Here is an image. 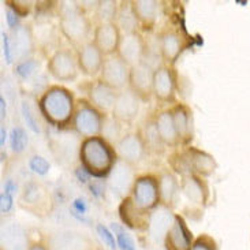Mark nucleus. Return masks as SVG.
I'll return each mask as SVG.
<instances>
[{"label": "nucleus", "mask_w": 250, "mask_h": 250, "mask_svg": "<svg viewBox=\"0 0 250 250\" xmlns=\"http://www.w3.org/2000/svg\"><path fill=\"white\" fill-rule=\"evenodd\" d=\"M75 96L61 83L49 85L39 97V111L44 121L55 128L70 127L75 111Z\"/></svg>", "instance_id": "obj_1"}, {"label": "nucleus", "mask_w": 250, "mask_h": 250, "mask_svg": "<svg viewBox=\"0 0 250 250\" xmlns=\"http://www.w3.org/2000/svg\"><path fill=\"white\" fill-rule=\"evenodd\" d=\"M78 160L80 166L92 178L105 179L118 162V155L111 142L97 135L81 140L78 145Z\"/></svg>", "instance_id": "obj_2"}, {"label": "nucleus", "mask_w": 250, "mask_h": 250, "mask_svg": "<svg viewBox=\"0 0 250 250\" xmlns=\"http://www.w3.org/2000/svg\"><path fill=\"white\" fill-rule=\"evenodd\" d=\"M59 8V30L68 44L75 49L90 41L92 20L86 8L78 1H61Z\"/></svg>", "instance_id": "obj_3"}, {"label": "nucleus", "mask_w": 250, "mask_h": 250, "mask_svg": "<svg viewBox=\"0 0 250 250\" xmlns=\"http://www.w3.org/2000/svg\"><path fill=\"white\" fill-rule=\"evenodd\" d=\"M18 205L34 216L47 217L54 210L55 201L52 193L44 183L30 179L21 189Z\"/></svg>", "instance_id": "obj_4"}, {"label": "nucleus", "mask_w": 250, "mask_h": 250, "mask_svg": "<svg viewBox=\"0 0 250 250\" xmlns=\"http://www.w3.org/2000/svg\"><path fill=\"white\" fill-rule=\"evenodd\" d=\"M105 116L99 109L95 108L86 97L77 100L73 121L70 125L71 131L80 138H92L102 135L103 125L105 121Z\"/></svg>", "instance_id": "obj_5"}, {"label": "nucleus", "mask_w": 250, "mask_h": 250, "mask_svg": "<svg viewBox=\"0 0 250 250\" xmlns=\"http://www.w3.org/2000/svg\"><path fill=\"white\" fill-rule=\"evenodd\" d=\"M47 73L55 81L61 83L74 82L80 75V67L74 49L66 47L55 49L48 58Z\"/></svg>", "instance_id": "obj_6"}, {"label": "nucleus", "mask_w": 250, "mask_h": 250, "mask_svg": "<svg viewBox=\"0 0 250 250\" xmlns=\"http://www.w3.org/2000/svg\"><path fill=\"white\" fill-rule=\"evenodd\" d=\"M133 203L142 210L153 212L160 207L159 176L155 174H142L137 176L130 191Z\"/></svg>", "instance_id": "obj_7"}, {"label": "nucleus", "mask_w": 250, "mask_h": 250, "mask_svg": "<svg viewBox=\"0 0 250 250\" xmlns=\"http://www.w3.org/2000/svg\"><path fill=\"white\" fill-rule=\"evenodd\" d=\"M178 92V74L175 68L167 64H159L155 67L153 75V99L160 104H171L176 102Z\"/></svg>", "instance_id": "obj_8"}, {"label": "nucleus", "mask_w": 250, "mask_h": 250, "mask_svg": "<svg viewBox=\"0 0 250 250\" xmlns=\"http://www.w3.org/2000/svg\"><path fill=\"white\" fill-rule=\"evenodd\" d=\"M114 146H115L118 159L128 163L130 166H133L135 168L148 156L146 146H145L144 140H142V137L138 130L125 133L121 137V140L116 142Z\"/></svg>", "instance_id": "obj_9"}, {"label": "nucleus", "mask_w": 250, "mask_h": 250, "mask_svg": "<svg viewBox=\"0 0 250 250\" xmlns=\"http://www.w3.org/2000/svg\"><path fill=\"white\" fill-rule=\"evenodd\" d=\"M130 68L131 67L123 59H121V56L118 54L105 56L99 80H102L104 83H107L112 89L121 92V90L127 89L128 86Z\"/></svg>", "instance_id": "obj_10"}, {"label": "nucleus", "mask_w": 250, "mask_h": 250, "mask_svg": "<svg viewBox=\"0 0 250 250\" xmlns=\"http://www.w3.org/2000/svg\"><path fill=\"white\" fill-rule=\"evenodd\" d=\"M153 75L155 68L146 62L138 63L130 68L127 88L141 102H150V99L153 97Z\"/></svg>", "instance_id": "obj_11"}, {"label": "nucleus", "mask_w": 250, "mask_h": 250, "mask_svg": "<svg viewBox=\"0 0 250 250\" xmlns=\"http://www.w3.org/2000/svg\"><path fill=\"white\" fill-rule=\"evenodd\" d=\"M193 232L182 215L174 213V220L163 238V245L166 250H191L194 244Z\"/></svg>", "instance_id": "obj_12"}, {"label": "nucleus", "mask_w": 250, "mask_h": 250, "mask_svg": "<svg viewBox=\"0 0 250 250\" xmlns=\"http://www.w3.org/2000/svg\"><path fill=\"white\" fill-rule=\"evenodd\" d=\"M10 40L13 45L15 63L33 58L37 49V37L30 25L21 23L20 26L10 30Z\"/></svg>", "instance_id": "obj_13"}, {"label": "nucleus", "mask_w": 250, "mask_h": 250, "mask_svg": "<svg viewBox=\"0 0 250 250\" xmlns=\"http://www.w3.org/2000/svg\"><path fill=\"white\" fill-rule=\"evenodd\" d=\"M86 99L88 102L97 108L104 115H111L114 105H115L116 97H118V90L108 86L107 83H104L102 80H93L86 83Z\"/></svg>", "instance_id": "obj_14"}, {"label": "nucleus", "mask_w": 250, "mask_h": 250, "mask_svg": "<svg viewBox=\"0 0 250 250\" xmlns=\"http://www.w3.org/2000/svg\"><path fill=\"white\" fill-rule=\"evenodd\" d=\"M49 250H96L93 241L78 231L61 230L47 238Z\"/></svg>", "instance_id": "obj_15"}, {"label": "nucleus", "mask_w": 250, "mask_h": 250, "mask_svg": "<svg viewBox=\"0 0 250 250\" xmlns=\"http://www.w3.org/2000/svg\"><path fill=\"white\" fill-rule=\"evenodd\" d=\"M181 194L189 203L205 208L210 198L208 181L204 176L196 175V174L181 176Z\"/></svg>", "instance_id": "obj_16"}, {"label": "nucleus", "mask_w": 250, "mask_h": 250, "mask_svg": "<svg viewBox=\"0 0 250 250\" xmlns=\"http://www.w3.org/2000/svg\"><path fill=\"white\" fill-rule=\"evenodd\" d=\"M137 176L138 175L135 174V167L118 159L111 174L107 178V183H108L109 189L112 190L116 196L125 198L130 196V191L133 189Z\"/></svg>", "instance_id": "obj_17"}, {"label": "nucleus", "mask_w": 250, "mask_h": 250, "mask_svg": "<svg viewBox=\"0 0 250 250\" xmlns=\"http://www.w3.org/2000/svg\"><path fill=\"white\" fill-rule=\"evenodd\" d=\"M75 54H77L78 67H80L81 74L89 78H95L97 75H100L105 56L93 41H88L80 48H77Z\"/></svg>", "instance_id": "obj_18"}, {"label": "nucleus", "mask_w": 250, "mask_h": 250, "mask_svg": "<svg viewBox=\"0 0 250 250\" xmlns=\"http://www.w3.org/2000/svg\"><path fill=\"white\" fill-rule=\"evenodd\" d=\"M116 54L119 55L121 59L126 62L130 67L145 62L146 42H145L144 36L140 32L122 34Z\"/></svg>", "instance_id": "obj_19"}, {"label": "nucleus", "mask_w": 250, "mask_h": 250, "mask_svg": "<svg viewBox=\"0 0 250 250\" xmlns=\"http://www.w3.org/2000/svg\"><path fill=\"white\" fill-rule=\"evenodd\" d=\"M157 48L162 58V63L174 67V64L185 49V41L182 36L174 29H164L157 37Z\"/></svg>", "instance_id": "obj_20"}, {"label": "nucleus", "mask_w": 250, "mask_h": 250, "mask_svg": "<svg viewBox=\"0 0 250 250\" xmlns=\"http://www.w3.org/2000/svg\"><path fill=\"white\" fill-rule=\"evenodd\" d=\"M171 115L174 119L176 133L181 141V146L186 148L191 145L194 138V119H193V111L188 104L185 103H175L169 107Z\"/></svg>", "instance_id": "obj_21"}, {"label": "nucleus", "mask_w": 250, "mask_h": 250, "mask_svg": "<svg viewBox=\"0 0 250 250\" xmlns=\"http://www.w3.org/2000/svg\"><path fill=\"white\" fill-rule=\"evenodd\" d=\"M140 108L141 100L127 88L118 93L111 116L122 125H131L140 114Z\"/></svg>", "instance_id": "obj_22"}, {"label": "nucleus", "mask_w": 250, "mask_h": 250, "mask_svg": "<svg viewBox=\"0 0 250 250\" xmlns=\"http://www.w3.org/2000/svg\"><path fill=\"white\" fill-rule=\"evenodd\" d=\"M118 212H119V217H121L122 223L128 229L135 231L149 230L152 213L140 209L133 203L130 196L122 198V201L119 204V208H118Z\"/></svg>", "instance_id": "obj_23"}, {"label": "nucleus", "mask_w": 250, "mask_h": 250, "mask_svg": "<svg viewBox=\"0 0 250 250\" xmlns=\"http://www.w3.org/2000/svg\"><path fill=\"white\" fill-rule=\"evenodd\" d=\"M122 32L116 23H100L95 25L92 41L102 51L104 56H111L118 52Z\"/></svg>", "instance_id": "obj_24"}, {"label": "nucleus", "mask_w": 250, "mask_h": 250, "mask_svg": "<svg viewBox=\"0 0 250 250\" xmlns=\"http://www.w3.org/2000/svg\"><path fill=\"white\" fill-rule=\"evenodd\" d=\"M183 150H185L186 157H188V163H189L191 174L207 178L216 171L217 162L210 153L205 152L203 149L191 146V145L183 148Z\"/></svg>", "instance_id": "obj_25"}, {"label": "nucleus", "mask_w": 250, "mask_h": 250, "mask_svg": "<svg viewBox=\"0 0 250 250\" xmlns=\"http://www.w3.org/2000/svg\"><path fill=\"white\" fill-rule=\"evenodd\" d=\"M159 176V190H160V205L167 209H174V207L181 196V181H178L175 172L164 169Z\"/></svg>", "instance_id": "obj_26"}, {"label": "nucleus", "mask_w": 250, "mask_h": 250, "mask_svg": "<svg viewBox=\"0 0 250 250\" xmlns=\"http://www.w3.org/2000/svg\"><path fill=\"white\" fill-rule=\"evenodd\" d=\"M131 6L140 23V29L149 32L156 26L160 14V3L156 0H131Z\"/></svg>", "instance_id": "obj_27"}, {"label": "nucleus", "mask_w": 250, "mask_h": 250, "mask_svg": "<svg viewBox=\"0 0 250 250\" xmlns=\"http://www.w3.org/2000/svg\"><path fill=\"white\" fill-rule=\"evenodd\" d=\"M153 118H155L157 133L160 135L163 144L166 145V148L175 149L178 146H181V141H179V137H178V133H176L174 119H172L169 108L162 109V111L156 112Z\"/></svg>", "instance_id": "obj_28"}, {"label": "nucleus", "mask_w": 250, "mask_h": 250, "mask_svg": "<svg viewBox=\"0 0 250 250\" xmlns=\"http://www.w3.org/2000/svg\"><path fill=\"white\" fill-rule=\"evenodd\" d=\"M1 250H27V231L20 223H8L1 229Z\"/></svg>", "instance_id": "obj_29"}, {"label": "nucleus", "mask_w": 250, "mask_h": 250, "mask_svg": "<svg viewBox=\"0 0 250 250\" xmlns=\"http://www.w3.org/2000/svg\"><path fill=\"white\" fill-rule=\"evenodd\" d=\"M137 130L140 131L142 140H144V144H145L146 150H148V155H162L163 152L166 150V145L163 144L162 138L157 133L153 116L145 119L142 126H140Z\"/></svg>", "instance_id": "obj_30"}, {"label": "nucleus", "mask_w": 250, "mask_h": 250, "mask_svg": "<svg viewBox=\"0 0 250 250\" xmlns=\"http://www.w3.org/2000/svg\"><path fill=\"white\" fill-rule=\"evenodd\" d=\"M115 23L121 29L122 34L138 32L140 23H138V20H137L133 6H131V0L119 1V10H118Z\"/></svg>", "instance_id": "obj_31"}, {"label": "nucleus", "mask_w": 250, "mask_h": 250, "mask_svg": "<svg viewBox=\"0 0 250 250\" xmlns=\"http://www.w3.org/2000/svg\"><path fill=\"white\" fill-rule=\"evenodd\" d=\"M119 10V1L115 0H102L97 1L93 10V21L96 25L100 23H115Z\"/></svg>", "instance_id": "obj_32"}, {"label": "nucleus", "mask_w": 250, "mask_h": 250, "mask_svg": "<svg viewBox=\"0 0 250 250\" xmlns=\"http://www.w3.org/2000/svg\"><path fill=\"white\" fill-rule=\"evenodd\" d=\"M40 71V61L36 58H29L25 61L17 62L14 64V74L21 82L30 81Z\"/></svg>", "instance_id": "obj_33"}, {"label": "nucleus", "mask_w": 250, "mask_h": 250, "mask_svg": "<svg viewBox=\"0 0 250 250\" xmlns=\"http://www.w3.org/2000/svg\"><path fill=\"white\" fill-rule=\"evenodd\" d=\"M122 123L118 122L111 115H107L105 121H104V125H103L102 137H104L112 145H115L116 142L121 140V137L125 134V133H122Z\"/></svg>", "instance_id": "obj_34"}, {"label": "nucleus", "mask_w": 250, "mask_h": 250, "mask_svg": "<svg viewBox=\"0 0 250 250\" xmlns=\"http://www.w3.org/2000/svg\"><path fill=\"white\" fill-rule=\"evenodd\" d=\"M10 145H11V150L15 155H21L23 153V150L27 146V134L25 128L21 126H15L11 130L10 134Z\"/></svg>", "instance_id": "obj_35"}, {"label": "nucleus", "mask_w": 250, "mask_h": 250, "mask_svg": "<svg viewBox=\"0 0 250 250\" xmlns=\"http://www.w3.org/2000/svg\"><path fill=\"white\" fill-rule=\"evenodd\" d=\"M112 231L115 234L116 238V244H118V248L121 250H137L135 248L134 241L131 235L128 234L127 231L125 230V227L121 226V224H112Z\"/></svg>", "instance_id": "obj_36"}, {"label": "nucleus", "mask_w": 250, "mask_h": 250, "mask_svg": "<svg viewBox=\"0 0 250 250\" xmlns=\"http://www.w3.org/2000/svg\"><path fill=\"white\" fill-rule=\"evenodd\" d=\"M27 166H29V168H30L32 172L40 176L47 175L48 172H49V168H51V164L48 163L47 159L40 155L32 156L29 159V162H27Z\"/></svg>", "instance_id": "obj_37"}, {"label": "nucleus", "mask_w": 250, "mask_h": 250, "mask_svg": "<svg viewBox=\"0 0 250 250\" xmlns=\"http://www.w3.org/2000/svg\"><path fill=\"white\" fill-rule=\"evenodd\" d=\"M96 231H97L99 237L103 239V242L107 245L109 249L116 250L118 244H116V238H115V234H114V231L109 230L108 227H107V226H104L103 223H99L97 226H96Z\"/></svg>", "instance_id": "obj_38"}, {"label": "nucleus", "mask_w": 250, "mask_h": 250, "mask_svg": "<svg viewBox=\"0 0 250 250\" xmlns=\"http://www.w3.org/2000/svg\"><path fill=\"white\" fill-rule=\"evenodd\" d=\"M191 250H219L216 241L208 234H201L194 239Z\"/></svg>", "instance_id": "obj_39"}, {"label": "nucleus", "mask_w": 250, "mask_h": 250, "mask_svg": "<svg viewBox=\"0 0 250 250\" xmlns=\"http://www.w3.org/2000/svg\"><path fill=\"white\" fill-rule=\"evenodd\" d=\"M22 114H23L25 122L29 126V128H32L34 133H39L40 131L39 123L36 121V116L33 115V112H32V109H30V107H29V104L26 102L22 103Z\"/></svg>", "instance_id": "obj_40"}, {"label": "nucleus", "mask_w": 250, "mask_h": 250, "mask_svg": "<svg viewBox=\"0 0 250 250\" xmlns=\"http://www.w3.org/2000/svg\"><path fill=\"white\" fill-rule=\"evenodd\" d=\"M6 4H8L10 7H13L21 18H22V17H27V15L30 14L32 7H33V3H32V1H6Z\"/></svg>", "instance_id": "obj_41"}, {"label": "nucleus", "mask_w": 250, "mask_h": 250, "mask_svg": "<svg viewBox=\"0 0 250 250\" xmlns=\"http://www.w3.org/2000/svg\"><path fill=\"white\" fill-rule=\"evenodd\" d=\"M1 44H3V55L7 63H13L14 62V52L13 45H11V40H10V33L3 32L1 34Z\"/></svg>", "instance_id": "obj_42"}, {"label": "nucleus", "mask_w": 250, "mask_h": 250, "mask_svg": "<svg viewBox=\"0 0 250 250\" xmlns=\"http://www.w3.org/2000/svg\"><path fill=\"white\" fill-rule=\"evenodd\" d=\"M20 15L17 14V11L14 10L13 7H10L8 4H6V21H7V25L10 27V30H13L17 26H20L21 22H20Z\"/></svg>", "instance_id": "obj_43"}, {"label": "nucleus", "mask_w": 250, "mask_h": 250, "mask_svg": "<svg viewBox=\"0 0 250 250\" xmlns=\"http://www.w3.org/2000/svg\"><path fill=\"white\" fill-rule=\"evenodd\" d=\"M13 205H14L13 194H8V193H6V191H3V193H1V196H0V210H1V213H3V215L8 213L10 210L13 209Z\"/></svg>", "instance_id": "obj_44"}, {"label": "nucleus", "mask_w": 250, "mask_h": 250, "mask_svg": "<svg viewBox=\"0 0 250 250\" xmlns=\"http://www.w3.org/2000/svg\"><path fill=\"white\" fill-rule=\"evenodd\" d=\"M71 209L73 213H78V215H85L86 210H88V205L85 203L83 198H75L74 203L71 205Z\"/></svg>", "instance_id": "obj_45"}, {"label": "nucleus", "mask_w": 250, "mask_h": 250, "mask_svg": "<svg viewBox=\"0 0 250 250\" xmlns=\"http://www.w3.org/2000/svg\"><path fill=\"white\" fill-rule=\"evenodd\" d=\"M15 190H17V183L14 182L13 179H6L4 181V183H3V191H6V193H8V194H13L15 193Z\"/></svg>", "instance_id": "obj_46"}, {"label": "nucleus", "mask_w": 250, "mask_h": 250, "mask_svg": "<svg viewBox=\"0 0 250 250\" xmlns=\"http://www.w3.org/2000/svg\"><path fill=\"white\" fill-rule=\"evenodd\" d=\"M27 250H49L47 241H34L30 242V246Z\"/></svg>", "instance_id": "obj_47"}, {"label": "nucleus", "mask_w": 250, "mask_h": 250, "mask_svg": "<svg viewBox=\"0 0 250 250\" xmlns=\"http://www.w3.org/2000/svg\"><path fill=\"white\" fill-rule=\"evenodd\" d=\"M0 105H1V119L6 118V100L0 97Z\"/></svg>", "instance_id": "obj_48"}, {"label": "nucleus", "mask_w": 250, "mask_h": 250, "mask_svg": "<svg viewBox=\"0 0 250 250\" xmlns=\"http://www.w3.org/2000/svg\"><path fill=\"white\" fill-rule=\"evenodd\" d=\"M4 141H6V128H4V126H1V140H0L1 146H4Z\"/></svg>", "instance_id": "obj_49"}]
</instances>
